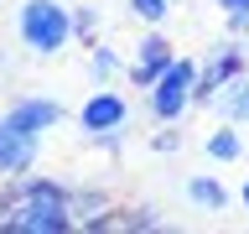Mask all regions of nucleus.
I'll list each match as a JSON object with an SVG mask.
<instances>
[{
  "label": "nucleus",
  "mask_w": 249,
  "mask_h": 234,
  "mask_svg": "<svg viewBox=\"0 0 249 234\" xmlns=\"http://www.w3.org/2000/svg\"><path fill=\"white\" fill-rule=\"evenodd\" d=\"M124 73V58L114 52L109 42H89V78L93 83H114Z\"/></svg>",
  "instance_id": "nucleus-13"
},
{
  "label": "nucleus",
  "mask_w": 249,
  "mask_h": 234,
  "mask_svg": "<svg viewBox=\"0 0 249 234\" xmlns=\"http://www.w3.org/2000/svg\"><path fill=\"white\" fill-rule=\"evenodd\" d=\"M208 115H213V120H229V125H249V73L229 78V83L208 99Z\"/></svg>",
  "instance_id": "nucleus-9"
},
{
  "label": "nucleus",
  "mask_w": 249,
  "mask_h": 234,
  "mask_svg": "<svg viewBox=\"0 0 249 234\" xmlns=\"http://www.w3.org/2000/svg\"><path fill=\"white\" fill-rule=\"evenodd\" d=\"M16 42L26 47V58H62L73 37V5L68 0H16Z\"/></svg>",
  "instance_id": "nucleus-2"
},
{
  "label": "nucleus",
  "mask_w": 249,
  "mask_h": 234,
  "mask_svg": "<svg viewBox=\"0 0 249 234\" xmlns=\"http://www.w3.org/2000/svg\"><path fill=\"white\" fill-rule=\"evenodd\" d=\"M223 26H229V37H249V16H223Z\"/></svg>",
  "instance_id": "nucleus-18"
},
{
  "label": "nucleus",
  "mask_w": 249,
  "mask_h": 234,
  "mask_svg": "<svg viewBox=\"0 0 249 234\" xmlns=\"http://www.w3.org/2000/svg\"><path fill=\"white\" fill-rule=\"evenodd\" d=\"M197 68H202L197 58H182V52H177V62H171L166 73H161L151 89H145V115H151L156 125H182V115L192 109Z\"/></svg>",
  "instance_id": "nucleus-4"
},
{
  "label": "nucleus",
  "mask_w": 249,
  "mask_h": 234,
  "mask_svg": "<svg viewBox=\"0 0 249 234\" xmlns=\"http://www.w3.org/2000/svg\"><path fill=\"white\" fill-rule=\"evenodd\" d=\"M36 156H42V136H31L11 115H0V182L26 177V172L36 167Z\"/></svg>",
  "instance_id": "nucleus-7"
},
{
  "label": "nucleus",
  "mask_w": 249,
  "mask_h": 234,
  "mask_svg": "<svg viewBox=\"0 0 249 234\" xmlns=\"http://www.w3.org/2000/svg\"><path fill=\"white\" fill-rule=\"evenodd\" d=\"M73 214H78L83 229H104V224H109L104 214H114V198L99 193V187H73Z\"/></svg>",
  "instance_id": "nucleus-12"
},
{
  "label": "nucleus",
  "mask_w": 249,
  "mask_h": 234,
  "mask_svg": "<svg viewBox=\"0 0 249 234\" xmlns=\"http://www.w3.org/2000/svg\"><path fill=\"white\" fill-rule=\"evenodd\" d=\"M171 5H182V0H171Z\"/></svg>",
  "instance_id": "nucleus-21"
},
{
  "label": "nucleus",
  "mask_w": 249,
  "mask_h": 234,
  "mask_svg": "<svg viewBox=\"0 0 249 234\" xmlns=\"http://www.w3.org/2000/svg\"><path fill=\"white\" fill-rule=\"evenodd\" d=\"M0 229H11V234H68V229H78L73 187H62L57 177H31V172L5 182Z\"/></svg>",
  "instance_id": "nucleus-1"
},
{
  "label": "nucleus",
  "mask_w": 249,
  "mask_h": 234,
  "mask_svg": "<svg viewBox=\"0 0 249 234\" xmlns=\"http://www.w3.org/2000/svg\"><path fill=\"white\" fill-rule=\"evenodd\" d=\"M249 73V37H229V42H218L208 58H202L197 68V89H192V109H208V99H213L229 78Z\"/></svg>",
  "instance_id": "nucleus-5"
},
{
  "label": "nucleus",
  "mask_w": 249,
  "mask_h": 234,
  "mask_svg": "<svg viewBox=\"0 0 249 234\" xmlns=\"http://www.w3.org/2000/svg\"><path fill=\"white\" fill-rule=\"evenodd\" d=\"M202 151H208V161H223V167L244 161V125H229V120H218L213 130L202 136Z\"/></svg>",
  "instance_id": "nucleus-11"
},
{
  "label": "nucleus",
  "mask_w": 249,
  "mask_h": 234,
  "mask_svg": "<svg viewBox=\"0 0 249 234\" xmlns=\"http://www.w3.org/2000/svg\"><path fill=\"white\" fill-rule=\"evenodd\" d=\"M171 62H177V47H171L166 26H151L145 37L135 42V58H130V68H124V78L135 83V89H151L156 78L166 73Z\"/></svg>",
  "instance_id": "nucleus-6"
},
{
  "label": "nucleus",
  "mask_w": 249,
  "mask_h": 234,
  "mask_svg": "<svg viewBox=\"0 0 249 234\" xmlns=\"http://www.w3.org/2000/svg\"><path fill=\"white\" fill-rule=\"evenodd\" d=\"M5 115H11L16 125H21V130H31V136H52V130H57L62 120H68V109L57 104V99H52V94H21V99H16L11 109H5Z\"/></svg>",
  "instance_id": "nucleus-8"
},
{
  "label": "nucleus",
  "mask_w": 249,
  "mask_h": 234,
  "mask_svg": "<svg viewBox=\"0 0 249 234\" xmlns=\"http://www.w3.org/2000/svg\"><path fill=\"white\" fill-rule=\"evenodd\" d=\"M73 37L83 47L99 42V11H93V5H73Z\"/></svg>",
  "instance_id": "nucleus-16"
},
{
  "label": "nucleus",
  "mask_w": 249,
  "mask_h": 234,
  "mask_svg": "<svg viewBox=\"0 0 249 234\" xmlns=\"http://www.w3.org/2000/svg\"><path fill=\"white\" fill-rule=\"evenodd\" d=\"M218 11L223 16H249V0H218Z\"/></svg>",
  "instance_id": "nucleus-19"
},
{
  "label": "nucleus",
  "mask_w": 249,
  "mask_h": 234,
  "mask_svg": "<svg viewBox=\"0 0 249 234\" xmlns=\"http://www.w3.org/2000/svg\"><path fill=\"white\" fill-rule=\"evenodd\" d=\"M151 151L156 156H171V151H182V136H177V125H161L151 136Z\"/></svg>",
  "instance_id": "nucleus-17"
},
{
  "label": "nucleus",
  "mask_w": 249,
  "mask_h": 234,
  "mask_svg": "<svg viewBox=\"0 0 249 234\" xmlns=\"http://www.w3.org/2000/svg\"><path fill=\"white\" fill-rule=\"evenodd\" d=\"M130 120H135V104H130V94L114 89V83H93V89L83 94V104L73 109L78 136L93 140V146H104V151H120Z\"/></svg>",
  "instance_id": "nucleus-3"
},
{
  "label": "nucleus",
  "mask_w": 249,
  "mask_h": 234,
  "mask_svg": "<svg viewBox=\"0 0 249 234\" xmlns=\"http://www.w3.org/2000/svg\"><path fill=\"white\" fill-rule=\"evenodd\" d=\"M239 203H244V214H249V172H244V182H239Z\"/></svg>",
  "instance_id": "nucleus-20"
},
{
  "label": "nucleus",
  "mask_w": 249,
  "mask_h": 234,
  "mask_svg": "<svg viewBox=\"0 0 249 234\" xmlns=\"http://www.w3.org/2000/svg\"><path fill=\"white\" fill-rule=\"evenodd\" d=\"M109 229H166V218L156 208H124L120 218H109Z\"/></svg>",
  "instance_id": "nucleus-15"
},
{
  "label": "nucleus",
  "mask_w": 249,
  "mask_h": 234,
  "mask_svg": "<svg viewBox=\"0 0 249 234\" xmlns=\"http://www.w3.org/2000/svg\"><path fill=\"white\" fill-rule=\"evenodd\" d=\"M124 11L135 16V21H145V26H166L177 5L171 0H124Z\"/></svg>",
  "instance_id": "nucleus-14"
},
{
  "label": "nucleus",
  "mask_w": 249,
  "mask_h": 234,
  "mask_svg": "<svg viewBox=\"0 0 249 234\" xmlns=\"http://www.w3.org/2000/svg\"><path fill=\"white\" fill-rule=\"evenodd\" d=\"M187 203H192V208H197V214H229V187L218 182L213 172H192V177H187Z\"/></svg>",
  "instance_id": "nucleus-10"
}]
</instances>
